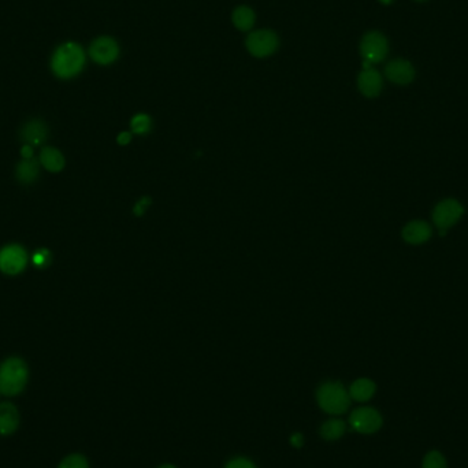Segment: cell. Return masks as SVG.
<instances>
[{
	"label": "cell",
	"instance_id": "6da1fadb",
	"mask_svg": "<svg viewBox=\"0 0 468 468\" xmlns=\"http://www.w3.org/2000/svg\"><path fill=\"white\" fill-rule=\"evenodd\" d=\"M85 65V52L77 43L68 42L56 48L51 58V70L62 78L70 80L78 75Z\"/></svg>",
	"mask_w": 468,
	"mask_h": 468
},
{
	"label": "cell",
	"instance_id": "7a4b0ae2",
	"mask_svg": "<svg viewBox=\"0 0 468 468\" xmlns=\"http://www.w3.org/2000/svg\"><path fill=\"white\" fill-rule=\"evenodd\" d=\"M29 381V369L21 357H8L0 364V393L6 398L21 395Z\"/></svg>",
	"mask_w": 468,
	"mask_h": 468
},
{
	"label": "cell",
	"instance_id": "3957f363",
	"mask_svg": "<svg viewBox=\"0 0 468 468\" xmlns=\"http://www.w3.org/2000/svg\"><path fill=\"white\" fill-rule=\"evenodd\" d=\"M319 407L330 415H341L351 405L350 392L340 382H328L318 390Z\"/></svg>",
	"mask_w": 468,
	"mask_h": 468
},
{
	"label": "cell",
	"instance_id": "277c9868",
	"mask_svg": "<svg viewBox=\"0 0 468 468\" xmlns=\"http://www.w3.org/2000/svg\"><path fill=\"white\" fill-rule=\"evenodd\" d=\"M389 51V44L386 37L379 32H369L362 43L360 52L364 59V69H370L371 65L382 62Z\"/></svg>",
	"mask_w": 468,
	"mask_h": 468
},
{
	"label": "cell",
	"instance_id": "5b68a950",
	"mask_svg": "<svg viewBox=\"0 0 468 468\" xmlns=\"http://www.w3.org/2000/svg\"><path fill=\"white\" fill-rule=\"evenodd\" d=\"M464 214L463 206L455 199H446L437 204L433 212V221L440 229L441 235H444L448 229L456 225Z\"/></svg>",
	"mask_w": 468,
	"mask_h": 468
},
{
	"label": "cell",
	"instance_id": "8992f818",
	"mask_svg": "<svg viewBox=\"0 0 468 468\" xmlns=\"http://www.w3.org/2000/svg\"><path fill=\"white\" fill-rule=\"evenodd\" d=\"M27 264V254L18 244L6 245L0 251V271L7 276L23 273Z\"/></svg>",
	"mask_w": 468,
	"mask_h": 468
},
{
	"label": "cell",
	"instance_id": "52a82bcc",
	"mask_svg": "<svg viewBox=\"0 0 468 468\" xmlns=\"http://www.w3.org/2000/svg\"><path fill=\"white\" fill-rule=\"evenodd\" d=\"M352 429L362 434H373L382 427L381 414L371 407H360L355 410L350 417Z\"/></svg>",
	"mask_w": 468,
	"mask_h": 468
},
{
	"label": "cell",
	"instance_id": "ba28073f",
	"mask_svg": "<svg viewBox=\"0 0 468 468\" xmlns=\"http://www.w3.org/2000/svg\"><path fill=\"white\" fill-rule=\"evenodd\" d=\"M278 47V37L273 30H257L247 39L248 51L257 56L264 58L271 55Z\"/></svg>",
	"mask_w": 468,
	"mask_h": 468
},
{
	"label": "cell",
	"instance_id": "9c48e42d",
	"mask_svg": "<svg viewBox=\"0 0 468 468\" xmlns=\"http://www.w3.org/2000/svg\"><path fill=\"white\" fill-rule=\"evenodd\" d=\"M118 55L119 47L117 42L107 36L96 39L90 47V56L97 65H110L117 61Z\"/></svg>",
	"mask_w": 468,
	"mask_h": 468
},
{
	"label": "cell",
	"instance_id": "30bf717a",
	"mask_svg": "<svg viewBox=\"0 0 468 468\" xmlns=\"http://www.w3.org/2000/svg\"><path fill=\"white\" fill-rule=\"evenodd\" d=\"M385 75L389 81L398 84V85H407L411 84L415 78V69L411 65V62L405 59H395L388 63L385 68Z\"/></svg>",
	"mask_w": 468,
	"mask_h": 468
},
{
	"label": "cell",
	"instance_id": "8fae6325",
	"mask_svg": "<svg viewBox=\"0 0 468 468\" xmlns=\"http://www.w3.org/2000/svg\"><path fill=\"white\" fill-rule=\"evenodd\" d=\"M21 423L18 408L8 401L0 402V437L13 436Z\"/></svg>",
	"mask_w": 468,
	"mask_h": 468
},
{
	"label": "cell",
	"instance_id": "7c38bea8",
	"mask_svg": "<svg viewBox=\"0 0 468 468\" xmlns=\"http://www.w3.org/2000/svg\"><path fill=\"white\" fill-rule=\"evenodd\" d=\"M382 85L381 74L373 68L364 69L359 74L357 87L366 97H376L382 91Z\"/></svg>",
	"mask_w": 468,
	"mask_h": 468
},
{
	"label": "cell",
	"instance_id": "4fadbf2b",
	"mask_svg": "<svg viewBox=\"0 0 468 468\" xmlns=\"http://www.w3.org/2000/svg\"><path fill=\"white\" fill-rule=\"evenodd\" d=\"M48 128L47 125L40 119H32L27 123H25L21 130V139L25 144L32 147H39L44 141L47 140Z\"/></svg>",
	"mask_w": 468,
	"mask_h": 468
},
{
	"label": "cell",
	"instance_id": "5bb4252c",
	"mask_svg": "<svg viewBox=\"0 0 468 468\" xmlns=\"http://www.w3.org/2000/svg\"><path fill=\"white\" fill-rule=\"evenodd\" d=\"M431 234H433V230H431L430 225L423 222V221L410 222L402 229V238L407 242L414 244V245H418V244H423V242L429 241Z\"/></svg>",
	"mask_w": 468,
	"mask_h": 468
},
{
	"label": "cell",
	"instance_id": "9a60e30c",
	"mask_svg": "<svg viewBox=\"0 0 468 468\" xmlns=\"http://www.w3.org/2000/svg\"><path fill=\"white\" fill-rule=\"evenodd\" d=\"M40 164L51 173H59L65 167V156L54 147H44L40 152Z\"/></svg>",
	"mask_w": 468,
	"mask_h": 468
},
{
	"label": "cell",
	"instance_id": "2e32d148",
	"mask_svg": "<svg viewBox=\"0 0 468 468\" xmlns=\"http://www.w3.org/2000/svg\"><path fill=\"white\" fill-rule=\"evenodd\" d=\"M39 171H40L39 161H36L35 158H30V159H23L20 164H17L16 176L20 183L32 184L37 180Z\"/></svg>",
	"mask_w": 468,
	"mask_h": 468
},
{
	"label": "cell",
	"instance_id": "e0dca14e",
	"mask_svg": "<svg viewBox=\"0 0 468 468\" xmlns=\"http://www.w3.org/2000/svg\"><path fill=\"white\" fill-rule=\"evenodd\" d=\"M375 389L376 386L371 379L360 378L352 383L350 396L359 402H364L374 396Z\"/></svg>",
	"mask_w": 468,
	"mask_h": 468
},
{
	"label": "cell",
	"instance_id": "ac0fdd59",
	"mask_svg": "<svg viewBox=\"0 0 468 468\" xmlns=\"http://www.w3.org/2000/svg\"><path fill=\"white\" fill-rule=\"evenodd\" d=\"M233 24L240 30H250L255 24V13L247 6L235 8L233 13Z\"/></svg>",
	"mask_w": 468,
	"mask_h": 468
},
{
	"label": "cell",
	"instance_id": "d6986e66",
	"mask_svg": "<svg viewBox=\"0 0 468 468\" xmlns=\"http://www.w3.org/2000/svg\"><path fill=\"white\" fill-rule=\"evenodd\" d=\"M344 433H345V423L340 419H331V421H326L321 429L322 437L328 441L338 440L340 437H343Z\"/></svg>",
	"mask_w": 468,
	"mask_h": 468
},
{
	"label": "cell",
	"instance_id": "ffe728a7",
	"mask_svg": "<svg viewBox=\"0 0 468 468\" xmlns=\"http://www.w3.org/2000/svg\"><path fill=\"white\" fill-rule=\"evenodd\" d=\"M421 468H448L444 455L438 450H430L421 463Z\"/></svg>",
	"mask_w": 468,
	"mask_h": 468
},
{
	"label": "cell",
	"instance_id": "44dd1931",
	"mask_svg": "<svg viewBox=\"0 0 468 468\" xmlns=\"http://www.w3.org/2000/svg\"><path fill=\"white\" fill-rule=\"evenodd\" d=\"M58 468H90V463L84 455L71 453L61 460Z\"/></svg>",
	"mask_w": 468,
	"mask_h": 468
},
{
	"label": "cell",
	"instance_id": "7402d4cb",
	"mask_svg": "<svg viewBox=\"0 0 468 468\" xmlns=\"http://www.w3.org/2000/svg\"><path fill=\"white\" fill-rule=\"evenodd\" d=\"M132 125V130L136 133V135H142V133H147L151 128V119L148 116L145 114H139L136 117L132 119L130 122Z\"/></svg>",
	"mask_w": 468,
	"mask_h": 468
},
{
	"label": "cell",
	"instance_id": "603a6c76",
	"mask_svg": "<svg viewBox=\"0 0 468 468\" xmlns=\"http://www.w3.org/2000/svg\"><path fill=\"white\" fill-rule=\"evenodd\" d=\"M51 260H52V255H51V252L48 250H46V248H42V250L36 251L33 254V258H32L33 264L37 269H46L47 266L51 264Z\"/></svg>",
	"mask_w": 468,
	"mask_h": 468
},
{
	"label": "cell",
	"instance_id": "cb8c5ba5",
	"mask_svg": "<svg viewBox=\"0 0 468 468\" xmlns=\"http://www.w3.org/2000/svg\"><path fill=\"white\" fill-rule=\"evenodd\" d=\"M226 468H257L255 464L248 460V459H244V457H237V459H233L228 463Z\"/></svg>",
	"mask_w": 468,
	"mask_h": 468
},
{
	"label": "cell",
	"instance_id": "d4e9b609",
	"mask_svg": "<svg viewBox=\"0 0 468 468\" xmlns=\"http://www.w3.org/2000/svg\"><path fill=\"white\" fill-rule=\"evenodd\" d=\"M149 199L148 197H144V199H141L140 202L136 204V207H135V214L136 215H141L142 212H144V210H145V207L147 206H149Z\"/></svg>",
	"mask_w": 468,
	"mask_h": 468
},
{
	"label": "cell",
	"instance_id": "484cf974",
	"mask_svg": "<svg viewBox=\"0 0 468 468\" xmlns=\"http://www.w3.org/2000/svg\"><path fill=\"white\" fill-rule=\"evenodd\" d=\"M21 156H23V159H30V158H33V148H32V145L25 144L24 147H23V149H21Z\"/></svg>",
	"mask_w": 468,
	"mask_h": 468
},
{
	"label": "cell",
	"instance_id": "4316f807",
	"mask_svg": "<svg viewBox=\"0 0 468 468\" xmlns=\"http://www.w3.org/2000/svg\"><path fill=\"white\" fill-rule=\"evenodd\" d=\"M130 139H132L130 133H128V132H122V133L118 136V144H121V145H126V144L130 142Z\"/></svg>",
	"mask_w": 468,
	"mask_h": 468
},
{
	"label": "cell",
	"instance_id": "83f0119b",
	"mask_svg": "<svg viewBox=\"0 0 468 468\" xmlns=\"http://www.w3.org/2000/svg\"><path fill=\"white\" fill-rule=\"evenodd\" d=\"M290 443L295 446V448H302L303 446V436L302 434H295L292 438H290Z\"/></svg>",
	"mask_w": 468,
	"mask_h": 468
},
{
	"label": "cell",
	"instance_id": "f1b7e54d",
	"mask_svg": "<svg viewBox=\"0 0 468 468\" xmlns=\"http://www.w3.org/2000/svg\"><path fill=\"white\" fill-rule=\"evenodd\" d=\"M381 1H382V3H386V4H388V3H392L393 0H381Z\"/></svg>",
	"mask_w": 468,
	"mask_h": 468
},
{
	"label": "cell",
	"instance_id": "f546056e",
	"mask_svg": "<svg viewBox=\"0 0 468 468\" xmlns=\"http://www.w3.org/2000/svg\"><path fill=\"white\" fill-rule=\"evenodd\" d=\"M161 468H176L174 466H170V464H166V466H164V467Z\"/></svg>",
	"mask_w": 468,
	"mask_h": 468
},
{
	"label": "cell",
	"instance_id": "4dcf8cb0",
	"mask_svg": "<svg viewBox=\"0 0 468 468\" xmlns=\"http://www.w3.org/2000/svg\"><path fill=\"white\" fill-rule=\"evenodd\" d=\"M417 1H426V0H417Z\"/></svg>",
	"mask_w": 468,
	"mask_h": 468
},
{
	"label": "cell",
	"instance_id": "1f68e13d",
	"mask_svg": "<svg viewBox=\"0 0 468 468\" xmlns=\"http://www.w3.org/2000/svg\"><path fill=\"white\" fill-rule=\"evenodd\" d=\"M0 395H1V393H0Z\"/></svg>",
	"mask_w": 468,
	"mask_h": 468
}]
</instances>
